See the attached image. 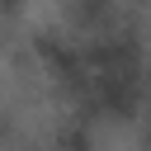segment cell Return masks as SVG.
Returning a JSON list of instances; mask_svg holds the SVG:
<instances>
[{"label":"cell","instance_id":"4","mask_svg":"<svg viewBox=\"0 0 151 151\" xmlns=\"http://www.w3.org/2000/svg\"><path fill=\"white\" fill-rule=\"evenodd\" d=\"M5 52H9V47H5V33H0V61H5Z\"/></svg>","mask_w":151,"mask_h":151},{"label":"cell","instance_id":"1","mask_svg":"<svg viewBox=\"0 0 151 151\" xmlns=\"http://www.w3.org/2000/svg\"><path fill=\"white\" fill-rule=\"evenodd\" d=\"M47 151H104V137H99V123L90 113H76V109H61V118L52 123V137H47Z\"/></svg>","mask_w":151,"mask_h":151},{"label":"cell","instance_id":"3","mask_svg":"<svg viewBox=\"0 0 151 151\" xmlns=\"http://www.w3.org/2000/svg\"><path fill=\"white\" fill-rule=\"evenodd\" d=\"M24 9H28V0H0V28L14 24V19H24Z\"/></svg>","mask_w":151,"mask_h":151},{"label":"cell","instance_id":"2","mask_svg":"<svg viewBox=\"0 0 151 151\" xmlns=\"http://www.w3.org/2000/svg\"><path fill=\"white\" fill-rule=\"evenodd\" d=\"M19 142H24V123L9 104H0V151H14Z\"/></svg>","mask_w":151,"mask_h":151}]
</instances>
